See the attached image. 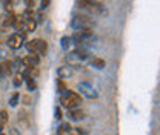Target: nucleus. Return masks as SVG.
<instances>
[{
  "mask_svg": "<svg viewBox=\"0 0 160 135\" xmlns=\"http://www.w3.org/2000/svg\"><path fill=\"white\" fill-rule=\"evenodd\" d=\"M60 103L68 109H77L82 104V95H79L77 92H72V91H66L60 97Z\"/></svg>",
  "mask_w": 160,
  "mask_h": 135,
  "instance_id": "f257e3e1",
  "label": "nucleus"
},
{
  "mask_svg": "<svg viewBox=\"0 0 160 135\" xmlns=\"http://www.w3.org/2000/svg\"><path fill=\"white\" fill-rule=\"evenodd\" d=\"M23 43H25V34H20V32L12 34V36L8 39V45H9V48H12V49L22 48Z\"/></svg>",
  "mask_w": 160,
  "mask_h": 135,
  "instance_id": "f03ea898",
  "label": "nucleus"
},
{
  "mask_svg": "<svg viewBox=\"0 0 160 135\" xmlns=\"http://www.w3.org/2000/svg\"><path fill=\"white\" fill-rule=\"evenodd\" d=\"M79 89H80V92H82L85 97H88V98H96V97H97L96 89H94V88H92V84H91V83H88V81L80 83Z\"/></svg>",
  "mask_w": 160,
  "mask_h": 135,
  "instance_id": "7ed1b4c3",
  "label": "nucleus"
},
{
  "mask_svg": "<svg viewBox=\"0 0 160 135\" xmlns=\"http://www.w3.org/2000/svg\"><path fill=\"white\" fill-rule=\"evenodd\" d=\"M22 63H23L26 68H36L40 63L39 54H29V55H26V57L22 60Z\"/></svg>",
  "mask_w": 160,
  "mask_h": 135,
  "instance_id": "20e7f679",
  "label": "nucleus"
},
{
  "mask_svg": "<svg viewBox=\"0 0 160 135\" xmlns=\"http://www.w3.org/2000/svg\"><path fill=\"white\" fill-rule=\"evenodd\" d=\"M12 72H14V65H12V61H11V60L2 61V65H0V74H2V75H11Z\"/></svg>",
  "mask_w": 160,
  "mask_h": 135,
  "instance_id": "39448f33",
  "label": "nucleus"
},
{
  "mask_svg": "<svg viewBox=\"0 0 160 135\" xmlns=\"http://www.w3.org/2000/svg\"><path fill=\"white\" fill-rule=\"evenodd\" d=\"M88 25H89V20H88V17H74V20H72V28L74 29H82V28H88Z\"/></svg>",
  "mask_w": 160,
  "mask_h": 135,
  "instance_id": "423d86ee",
  "label": "nucleus"
},
{
  "mask_svg": "<svg viewBox=\"0 0 160 135\" xmlns=\"http://www.w3.org/2000/svg\"><path fill=\"white\" fill-rule=\"evenodd\" d=\"M16 17H17V16H14L12 12L5 14V16L2 17V26H14V23H16Z\"/></svg>",
  "mask_w": 160,
  "mask_h": 135,
  "instance_id": "0eeeda50",
  "label": "nucleus"
},
{
  "mask_svg": "<svg viewBox=\"0 0 160 135\" xmlns=\"http://www.w3.org/2000/svg\"><path fill=\"white\" fill-rule=\"evenodd\" d=\"M57 75H59V78H68L72 75V68L71 66H62V68H59V71H57Z\"/></svg>",
  "mask_w": 160,
  "mask_h": 135,
  "instance_id": "6e6552de",
  "label": "nucleus"
},
{
  "mask_svg": "<svg viewBox=\"0 0 160 135\" xmlns=\"http://www.w3.org/2000/svg\"><path fill=\"white\" fill-rule=\"evenodd\" d=\"M68 115L71 117V120H83L85 118V112L80 109H69Z\"/></svg>",
  "mask_w": 160,
  "mask_h": 135,
  "instance_id": "1a4fd4ad",
  "label": "nucleus"
},
{
  "mask_svg": "<svg viewBox=\"0 0 160 135\" xmlns=\"http://www.w3.org/2000/svg\"><path fill=\"white\" fill-rule=\"evenodd\" d=\"M37 45H39V39L29 40V41H26V49L31 54H37Z\"/></svg>",
  "mask_w": 160,
  "mask_h": 135,
  "instance_id": "9d476101",
  "label": "nucleus"
},
{
  "mask_svg": "<svg viewBox=\"0 0 160 135\" xmlns=\"http://www.w3.org/2000/svg\"><path fill=\"white\" fill-rule=\"evenodd\" d=\"M91 66L97 68V69H103L105 68V60L103 58H99V57H94L91 60Z\"/></svg>",
  "mask_w": 160,
  "mask_h": 135,
  "instance_id": "9b49d317",
  "label": "nucleus"
},
{
  "mask_svg": "<svg viewBox=\"0 0 160 135\" xmlns=\"http://www.w3.org/2000/svg\"><path fill=\"white\" fill-rule=\"evenodd\" d=\"M48 51V43L45 40H39V45H37V54H46Z\"/></svg>",
  "mask_w": 160,
  "mask_h": 135,
  "instance_id": "f8f14e48",
  "label": "nucleus"
},
{
  "mask_svg": "<svg viewBox=\"0 0 160 135\" xmlns=\"http://www.w3.org/2000/svg\"><path fill=\"white\" fill-rule=\"evenodd\" d=\"M60 43H62V48L66 51V49H69V48H71V45H72V40H71V37L65 36V37H62Z\"/></svg>",
  "mask_w": 160,
  "mask_h": 135,
  "instance_id": "ddd939ff",
  "label": "nucleus"
},
{
  "mask_svg": "<svg viewBox=\"0 0 160 135\" xmlns=\"http://www.w3.org/2000/svg\"><path fill=\"white\" fill-rule=\"evenodd\" d=\"M71 124L69 123H63V124H60L59 128V135H65V134H69L71 132Z\"/></svg>",
  "mask_w": 160,
  "mask_h": 135,
  "instance_id": "4468645a",
  "label": "nucleus"
},
{
  "mask_svg": "<svg viewBox=\"0 0 160 135\" xmlns=\"http://www.w3.org/2000/svg\"><path fill=\"white\" fill-rule=\"evenodd\" d=\"M36 26H37V22L36 20H26V29H25V32H32L36 29Z\"/></svg>",
  "mask_w": 160,
  "mask_h": 135,
  "instance_id": "2eb2a0df",
  "label": "nucleus"
},
{
  "mask_svg": "<svg viewBox=\"0 0 160 135\" xmlns=\"http://www.w3.org/2000/svg\"><path fill=\"white\" fill-rule=\"evenodd\" d=\"M56 81H57V92H60V94H65V92H66V84H65V81H63L62 78L56 80Z\"/></svg>",
  "mask_w": 160,
  "mask_h": 135,
  "instance_id": "dca6fc26",
  "label": "nucleus"
},
{
  "mask_svg": "<svg viewBox=\"0 0 160 135\" xmlns=\"http://www.w3.org/2000/svg\"><path fill=\"white\" fill-rule=\"evenodd\" d=\"M25 80H26V86H28V89H29V91H34V89L37 88V84H36L34 78H25Z\"/></svg>",
  "mask_w": 160,
  "mask_h": 135,
  "instance_id": "f3484780",
  "label": "nucleus"
},
{
  "mask_svg": "<svg viewBox=\"0 0 160 135\" xmlns=\"http://www.w3.org/2000/svg\"><path fill=\"white\" fill-rule=\"evenodd\" d=\"M12 83H14V86H16V88H17V86H22V83H23V75H22V74H16V75H14V81H12Z\"/></svg>",
  "mask_w": 160,
  "mask_h": 135,
  "instance_id": "a211bd4d",
  "label": "nucleus"
},
{
  "mask_svg": "<svg viewBox=\"0 0 160 135\" xmlns=\"http://www.w3.org/2000/svg\"><path fill=\"white\" fill-rule=\"evenodd\" d=\"M8 120H9V115H8V112H6L5 109H2V111H0V121H2V123H6Z\"/></svg>",
  "mask_w": 160,
  "mask_h": 135,
  "instance_id": "6ab92c4d",
  "label": "nucleus"
},
{
  "mask_svg": "<svg viewBox=\"0 0 160 135\" xmlns=\"http://www.w3.org/2000/svg\"><path fill=\"white\" fill-rule=\"evenodd\" d=\"M19 98H20L19 92H16L14 95L11 97V100H9V104H11V106H17V103H19Z\"/></svg>",
  "mask_w": 160,
  "mask_h": 135,
  "instance_id": "aec40b11",
  "label": "nucleus"
},
{
  "mask_svg": "<svg viewBox=\"0 0 160 135\" xmlns=\"http://www.w3.org/2000/svg\"><path fill=\"white\" fill-rule=\"evenodd\" d=\"M20 121H22L25 126H28V114H26L25 111H20Z\"/></svg>",
  "mask_w": 160,
  "mask_h": 135,
  "instance_id": "412c9836",
  "label": "nucleus"
},
{
  "mask_svg": "<svg viewBox=\"0 0 160 135\" xmlns=\"http://www.w3.org/2000/svg\"><path fill=\"white\" fill-rule=\"evenodd\" d=\"M14 3H16V2H5V3H3V5H5V9H6L8 12H11V11H12V5H14Z\"/></svg>",
  "mask_w": 160,
  "mask_h": 135,
  "instance_id": "4be33fe9",
  "label": "nucleus"
},
{
  "mask_svg": "<svg viewBox=\"0 0 160 135\" xmlns=\"http://www.w3.org/2000/svg\"><path fill=\"white\" fill-rule=\"evenodd\" d=\"M54 115H56V120H60V118H62V111H60V108H56Z\"/></svg>",
  "mask_w": 160,
  "mask_h": 135,
  "instance_id": "5701e85b",
  "label": "nucleus"
},
{
  "mask_svg": "<svg viewBox=\"0 0 160 135\" xmlns=\"http://www.w3.org/2000/svg\"><path fill=\"white\" fill-rule=\"evenodd\" d=\"M25 3H26V5H28V9H32V6H34V5H36V2H34V0H26V2H25Z\"/></svg>",
  "mask_w": 160,
  "mask_h": 135,
  "instance_id": "b1692460",
  "label": "nucleus"
},
{
  "mask_svg": "<svg viewBox=\"0 0 160 135\" xmlns=\"http://www.w3.org/2000/svg\"><path fill=\"white\" fill-rule=\"evenodd\" d=\"M23 103H25V104H29V103H31V97L25 95V97H23Z\"/></svg>",
  "mask_w": 160,
  "mask_h": 135,
  "instance_id": "393cba45",
  "label": "nucleus"
},
{
  "mask_svg": "<svg viewBox=\"0 0 160 135\" xmlns=\"http://www.w3.org/2000/svg\"><path fill=\"white\" fill-rule=\"evenodd\" d=\"M40 5H42V9H45V8H48V5H49V0H45V2H42Z\"/></svg>",
  "mask_w": 160,
  "mask_h": 135,
  "instance_id": "a878e982",
  "label": "nucleus"
},
{
  "mask_svg": "<svg viewBox=\"0 0 160 135\" xmlns=\"http://www.w3.org/2000/svg\"><path fill=\"white\" fill-rule=\"evenodd\" d=\"M2 129H3V123L0 121V134H2Z\"/></svg>",
  "mask_w": 160,
  "mask_h": 135,
  "instance_id": "bb28decb",
  "label": "nucleus"
},
{
  "mask_svg": "<svg viewBox=\"0 0 160 135\" xmlns=\"http://www.w3.org/2000/svg\"><path fill=\"white\" fill-rule=\"evenodd\" d=\"M11 134H12V135H17V132H16V129H12V131H11Z\"/></svg>",
  "mask_w": 160,
  "mask_h": 135,
  "instance_id": "cd10ccee",
  "label": "nucleus"
},
{
  "mask_svg": "<svg viewBox=\"0 0 160 135\" xmlns=\"http://www.w3.org/2000/svg\"><path fill=\"white\" fill-rule=\"evenodd\" d=\"M0 135H5V134H0Z\"/></svg>",
  "mask_w": 160,
  "mask_h": 135,
  "instance_id": "c85d7f7f",
  "label": "nucleus"
}]
</instances>
